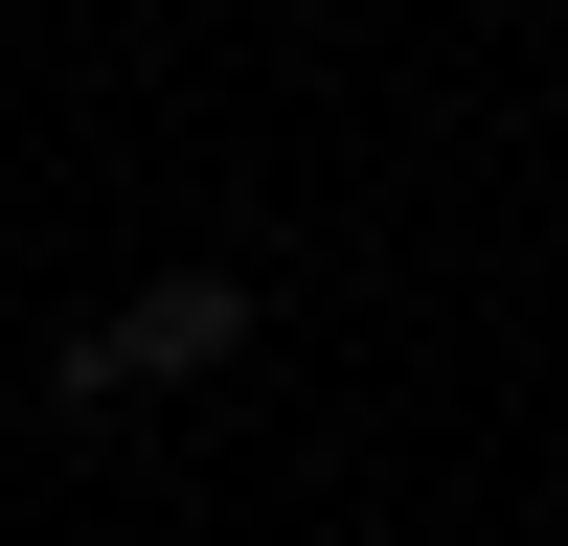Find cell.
<instances>
[{
  "instance_id": "1",
  "label": "cell",
  "mask_w": 568,
  "mask_h": 546,
  "mask_svg": "<svg viewBox=\"0 0 568 546\" xmlns=\"http://www.w3.org/2000/svg\"><path fill=\"white\" fill-rule=\"evenodd\" d=\"M227 342H251V273H136V296L69 342V410H91V387H205Z\"/></svg>"
}]
</instances>
